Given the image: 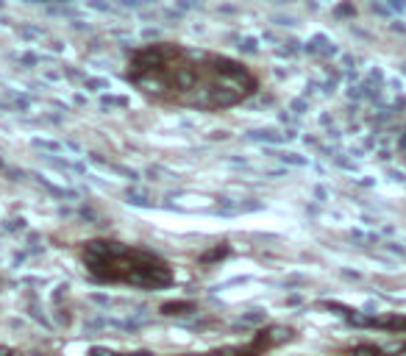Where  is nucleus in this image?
<instances>
[{
    "label": "nucleus",
    "mask_w": 406,
    "mask_h": 356,
    "mask_svg": "<svg viewBox=\"0 0 406 356\" xmlns=\"http://www.w3.org/2000/svg\"><path fill=\"white\" fill-rule=\"evenodd\" d=\"M128 84L156 106L190 111H225L256 95V72L225 53L181 42H151L131 50Z\"/></svg>",
    "instance_id": "1"
},
{
    "label": "nucleus",
    "mask_w": 406,
    "mask_h": 356,
    "mask_svg": "<svg viewBox=\"0 0 406 356\" xmlns=\"http://www.w3.org/2000/svg\"><path fill=\"white\" fill-rule=\"evenodd\" d=\"M368 326H382L390 332H406V318H379V320H365Z\"/></svg>",
    "instance_id": "3"
},
{
    "label": "nucleus",
    "mask_w": 406,
    "mask_h": 356,
    "mask_svg": "<svg viewBox=\"0 0 406 356\" xmlns=\"http://www.w3.org/2000/svg\"><path fill=\"white\" fill-rule=\"evenodd\" d=\"M87 273L100 284H126L140 290H165L173 284L170 265L142 248L120 240H89L81 251Z\"/></svg>",
    "instance_id": "2"
}]
</instances>
